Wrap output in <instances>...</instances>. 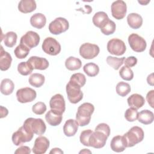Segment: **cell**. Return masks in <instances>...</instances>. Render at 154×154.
<instances>
[{"instance_id":"603a6c76","label":"cell","mask_w":154,"mask_h":154,"mask_svg":"<svg viewBox=\"0 0 154 154\" xmlns=\"http://www.w3.org/2000/svg\"><path fill=\"white\" fill-rule=\"evenodd\" d=\"M36 7V2L34 0H21L18 4V10L23 13L32 12Z\"/></svg>"},{"instance_id":"8fae6325","label":"cell","mask_w":154,"mask_h":154,"mask_svg":"<svg viewBox=\"0 0 154 154\" xmlns=\"http://www.w3.org/2000/svg\"><path fill=\"white\" fill-rule=\"evenodd\" d=\"M128 43L131 48L136 52L144 51L147 46L146 40L142 37L135 33H132L129 35Z\"/></svg>"},{"instance_id":"bcb514c9","label":"cell","mask_w":154,"mask_h":154,"mask_svg":"<svg viewBox=\"0 0 154 154\" xmlns=\"http://www.w3.org/2000/svg\"><path fill=\"white\" fill-rule=\"evenodd\" d=\"M153 95H154L153 90H152L150 91H149L146 95L147 101L152 108H153Z\"/></svg>"},{"instance_id":"ffe728a7","label":"cell","mask_w":154,"mask_h":154,"mask_svg":"<svg viewBox=\"0 0 154 154\" xmlns=\"http://www.w3.org/2000/svg\"><path fill=\"white\" fill-rule=\"evenodd\" d=\"M63 114L53 110H49L45 115V119L48 124L52 126L59 125L63 119Z\"/></svg>"},{"instance_id":"d4e9b609","label":"cell","mask_w":154,"mask_h":154,"mask_svg":"<svg viewBox=\"0 0 154 154\" xmlns=\"http://www.w3.org/2000/svg\"><path fill=\"white\" fill-rule=\"evenodd\" d=\"M127 22L128 25L132 29H137L140 28L143 24L142 17L135 13H132L128 15Z\"/></svg>"},{"instance_id":"836d02e7","label":"cell","mask_w":154,"mask_h":154,"mask_svg":"<svg viewBox=\"0 0 154 154\" xmlns=\"http://www.w3.org/2000/svg\"><path fill=\"white\" fill-rule=\"evenodd\" d=\"M125 57L117 58L112 56H108L106 58V63L107 64L112 67L115 70H119L120 66L123 64Z\"/></svg>"},{"instance_id":"f546056e","label":"cell","mask_w":154,"mask_h":154,"mask_svg":"<svg viewBox=\"0 0 154 154\" xmlns=\"http://www.w3.org/2000/svg\"><path fill=\"white\" fill-rule=\"evenodd\" d=\"M45 81V78L43 75L41 73H35L32 74L28 79L29 83L31 85L38 88L42 87Z\"/></svg>"},{"instance_id":"7a4b0ae2","label":"cell","mask_w":154,"mask_h":154,"mask_svg":"<svg viewBox=\"0 0 154 154\" xmlns=\"http://www.w3.org/2000/svg\"><path fill=\"white\" fill-rule=\"evenodd\" d=\"M23 126L28 132L38 135H43L46 129L44 121L40 118H28L25 120Z\"/></svg>"},{"instance_id":"4316f807","label":"cell","mask_w":154,"mask_h":154,"mask_svg":"<svg viewBox=\"0 0 154 154\" xmlns=\"http://www.w3.org/2000/svg\"><path fill=\"white\" fill-rule=\"evenodd\" d=\"M109 19L106 13L103 11H99L94 14L92 21L94 26L100 28Z\"/></svg>"},{"instance_id":"2e32d148","label":"cell","mask_w":154,"mask_h":154,"mask_svg":"<svg viewBox=\"0 0 154 154\" xmlns=\"http://www.w3.org/2000/svg\"><path fill=\"white\" fill-rule=\"evenodd\" d=\"M50 142L49 140L43 136L37 137L34 141V144L32 147V152L35 154L45 153L49 147Z\"/></svg>"},{"instance_id":"4fadbf2b","label":"cell","mask_w":154,"mask_h":154,"mask_svg":"<svg viewBox=\"0 0 154 154\" xmlns=\"http://www.w3.org/2000/svg\"><path fill=\"white\" fill-rule=\"evenodd\" d=\"M111 11L112 17L116 19H122L125 17L127 12L126 4L122 0L114 1L111 4Z\"/></svg>"},{"instance_id":"cb8c5ba5","label":"cell","mask_w":154,"mask_h":154,"mask_svg":"<svg viewBox=\"0 0 154 154\" xmlns=\"http://www.w3.org/2000/svg\"><path fill=\"white\" fill-rule=\"evenodd\" d=\"M46 23V18L42 13H35L30 18V23L31 26L37 29H42L45 26Z\"/></svg>"},{"instance_id":"8d00e7d4","label":"cell","mask_w":154,"mask_h":154,"mask_svg":"<svg viewBox=\"0 0 154 154\" xmlns=\"http://www.w3.org/2000/svg\"><path fill=\"white\" fill-rule=\"evenodd\" d=\"M33 69L29 64V63L26 62H20L17 65V71L19 73L23 76H27L32 72Z\"/></svg>"},{"instance_id":"816d5d0a","label":"cell","mask_w":154,"mask_h":154,"mask_svg":"<svg viewBox=\"0 0 154 154\" xmlns=\"http://www.w3.org/2000/svg\"><path fill=\"white\" fill-rule=\"evenodd\" d=\"M87 153V152H88V153H91V152L90 151V150H87V151H86V149H84V150H81V152H79V153Z\"/></svg>"},{"instance_id":"f1b7e54d","label":"cell","mask_w":154,"mask_h":154,"mask_svg":"<svg viewBox=\"0 0 154 154\" xmlns=\"http://www.w3.org/2000/svg\"><path fill=\"white\" fill-rule=\"evenodd\" d=\"M65 66L69 70H76L81 67L82 62L78 58L69 57L66 60Z\"/></svg>"},{"instance_id":"484cf974","label":"cell","mask_w":154,"mask_h":154,"mask_svg":"<svg viewBox=\"0 0 154 154\" xmlns=\"http://www.w3.org/2000/svg\"><path fill=\"white\" fill-rule=\"evenodd\" d=\"M138 120L144 125H149L153 122L154 115L153 112L148 109H144L138 112Z\"/></svg>"},{"instance_id":"ba28073f","label":"cell","mask_w":154,"mask_h":154,"mask_svg":"<svg viewBox=\"0 0 154 154\" xmlns=\"http://www.w3.org/2000/svg\"><path fill=\"white\" fill-rule=\"evenodd\" d=\"M107 50L112 55L120 56L125 53L126 50L125 43L123 41L119 38H112L107 43Z\"/></svg>"},{"instance_id":"7c38bea8","label":"cell","mask_w":154,"mask_h":154,"mask_svg":"<svg viewBox=\"0 0 154 154\" xmlns=\"http://www.w3.org/2000/svg\"><path fill=\"white\" fill-rule=\"evenodd\" d=\"M16 97L20 103H25L32 102L37 96L36 91L29 87L22 88L16 91Z\"/></svg>"},{"instance_id":"3957f363","label":"cell","mask_w":154,"mask_h":154,"mask_svg":"<svg viewBox=\"0 0 154 154\" xmlns=\"http://www.w3.org/2000/svg\"><path fill=\"white\" fill-rule=\"evenodd\" d=\"M144 134L143 129L139 126L132 127L123 137L125 140L126 147H133L141 142L144 138Z\"/></svg>"},{"instance_id":"9c48e42d","label":"cell","mask_w":154,"mask_h":154,"mask_svg":"<svg viewBox=\"0 0 154 154\" xmlns=\"http://www.w3.org/2000/svg\"><path fill=\"white\" fill-rule=\"evenodd\" d=\"M34 134L26 131L23 126H21L12 135V141L16 146H20L25 143L30 141L33 138Z\"/></svg>"},{"instance_id":"ee69618b","label":"cell","mask_w":154,"mask_h":154,"mask_svg":"<svg viewBox=\"0 0 154 154\" xmlns=\"http://www.w3.org/2000/svg\"><path fill=\"white\" fill-rule=\"evenodd\" d=\"M95 130L100 131L104 132L108 137L109 136V134H110V128H109V126L107 124H106L105 123H99L96 127Z\"/></svg>"},{"instance_id":"44dd1931","label":"cell","mask_w":154,"mask_h":154,"mask_svg":"<svg viewBox=\"0 0 154 154\" xmlns=\"http://www.w3.org/2000/svg\"><path fill=\"white\" fill-rule=\"evenodd\" d=\"M12 58L11 55L5 51L2 46H1L0 54V69L2 71L7 70L11 66Z\"/></svg>"},{"instance_id":"d590c367","label":"cell","mask_w":154,"mask_h":154,"mask_svg":"<svg viewBox=\"0 0 154 154\" xmlns=\"http://www.w3.org/2000/svg\"><path fill=\"white\" fill-rule=\"evenodd\" d=\"M101 32L106 35L112 34L116 29V25L114 22L109 19L100 28Z\"/></svg>"},{"instance_id":"60d3db41","label":"cell","mask_w":154,"mask_h":154,"mask_svg":"<svg viewBox=\"0 0 154 154\" xmlns=\"http://www.w3.org/2000/svg\"><path fill=\"white\" fill-rule=\"evenodd\" d=\"M93 131L91 129H87L84 130L81 132L79 137L80 142L83 144L84 146L90 147L89 144V138L90 135L92 134Z\"/></svg>"},{"instance_id":"5bb4252c","label":"cell","mask_w":154,"mask_h":154,"mask_svg":"<svg viewBox=\"0 0 154 154\" xmlns=\"http://www.w3.org/2000/svg\"><path fill=\"white\" fill-rule=\"evenodd\" d=\"M40 40V36L37 32L29 31L21 37L20 43L24 45L29 49H32L38 45Z\"/></svg>"},{"instance_id":"4dcf8cb0","label":"cell","mask_w":154,"mask_h":154,"mask_svg":"<svg viewBox=\"0 0 154 154\" xmlns=\"http://www.w3.org/2000/svg\"><path fill=\"white\" fill-rule=\"evenodd\" d=\"M83 70L87 76L94 77L99 73V67L96 64L94 63H88L84 66Z\"/></svg>"},{"instance_id":"7dc6e473","label":"cell","mask_w":154,"mask_h":154,"mask_svg":"<svg viewBox=\"0 0 154 154\" xmlns=\"http://www.w3.org/2000/svg\"><path fill=\"white\" fill-rule=\"evenodd\" d=\"M8 113V109L6 108L3 107L2 106H1V118H3V117H6L7 116Z\"/></svg>"},{"instance_id":"d6a6232c","label":"cell","mask_w":154,"mask_h":154,"mask_svg":"<svg viewBox=\"0 0 154 154\" xmlns=\"http://www.w3.org/2000/svg\"><path fill=\"white\" fill-rule=\"evenodd\" d=\"M131 90V88L130 85L125 82L120 81L116 85V92L122 97L127 96L130 93Z\"/></svg>"},{"instance_id":"277c9868","label":"cell","mask_w":154,"mask_h":154,"mask_svg":"<svg viewBox=\"0 0 154 154\" xmlns=\"http://www.w3.org/2000/svg\"><path fill=\"white\" fill-rule=\"evenodd\" d=\"M81 88L80 86L70 81L67 84L66 90L67 98L70 103L75 104L82 99L83 93Z\"/></svg>"},{"instance_id":"8992f818","label":"cell","mask_w":154,"mask_h":154,"mask_svg":"<svg viewBox=\"0 0 154 154\" xmlns=\"http://www.w3.org/2000/svg\"><path fill=\"white\" fill-rule=\"evenodd\" d=\"M43 51L47 54L55 56L61 51V45L59 42L53 37H46L42 45Z\"/></svg>"},{"instance_id":"681fc988","label":"cell","mask_w":154,"mask_h":154,"mask_svg":"<svg viewBox=\"0 0 154 154\" xmlns=\"http://www.w3.org/2000/svg\"><path fill=\"white\" fill-rule=\"evenodd\" d=\"M49 153H63V151H62L60 149L56 147V148L52 149L50 151Z\"/></svg>"},{"instance_id":"e575fe53","label":"cell","mask_w":154,"mask_h":154,"mask_svg":"<svg viewBox=\"0 0 154 154\" xmlns=\"http://www.w3.org/2000/svg\"><path fill=\"white\" fill-rule=\"evenodd\" d=\"M30 49L23 44H19L14 49L15 56L19 59H23L27 57Z\"/></svg>"},{"instance_id":"7bdbcfd3","label":"cell","mask_w":154,"mask_h":154,"mask_svg":"<svg viewBox=\"0 0 154 154\" xmlns=\"http://www.w3.org/2000/svg\"><path fill=\"white\" fill-rule=\"evenodd\" d=\"M123 63L125 64V66L128 67H132L135 66L137 63V59L136 57L134 56H131L126 58L124 60Z\"/></svg>"},{"instance_id":"74e56055","label":"cell","mask_w":154,"mask_h":154,"mask_svg":"<svg viewBox=\"0 0 154 154\" xmlns=\"http://www.w3.org/2000/svg\"><path fill=\"white\" fill-rule=\"evenodd\" d=\"M69 81L78 85L81 87H82L85 84L86 78L84 74L81 73H76L71 76Z\"/></svg>"},{"instance_id":"d6986e66","label":"cell","mask_w":154,"mask_h":154,"mask_svg":"<svg viewBox=\"0 0 154 154\" xmlns=\"http://www.w3.org/2000/svg\"><path fill=\"white\" fill-rule=\"evenodd\" d=\"M78 126L79 124L76 120L69 119L63 126V132L67 137H72L76 133Z\"/></svg>"},{"instance_id":"7402d4cb","label":"cell","mask_w":154,"mask_h":154,"mask_svg":"<svg viewBox=\"0 0 154 154\" xmlns=\"http://www.w3.org/2000/svg\"><path fill=\"white\" fill-rule=\"evenodd\" d=\"M128 103L131 108L138 109L145 103V99L141 94L135 93L131 95L127 99Z\"/></svg>"},{"instance_id":"b9f144b4","label":"cell","mask_w":154,"mask_h":154,"mask_svg":"<svg viewBox=\"0 0 154 154\" xmlns=\"http://www.w3.org/2000/svg\"><path fill=\"white\" fill-rule=\"evenodd\" d=\"M32 111L35 114L42 115L46 111V106L45 103L38 102L32 106Z\"/></svg>"},{"instance_id":"6da1fadb","label":"cell","mask_w":154,"mask_h":154,"mask_svg":"<svg viewBox=\"0 0 154 154\" xmlns=\"http://www.w3.org/2000/svg\"><path fill=\"white\" fill-rule=\"evenodd\" d=\"M94 111V107L93 104L88 102H85L81 104L77 110L76 114V120L80 126H85L89 124L92 114Z\"/></svg>"},{"instance_id":"52a82bcc","label":"cell","mask_w":154,"mask_h":154,"mask_svg":"<svg viewBox=\"0 0 154 154\" xmlns=\"http://www.w3.org/2000/svg\"><path fill=\"white\" fill-rule=\"evenodd\" d=\"M100 52L99 47L94 44L85 43L79 48V54L82 58L90 60L98 55Z\"/></svg>"},{"instance_id":"f6af8a7d","label":"cell","mask_w":154,"mask_h":154,"mask_svg":"<svg viewBox=\"0 0 154 154\" xmlns=\"http://www.w3.org/2000/svg\"><path fill=\"white\" fill-rule=\"evenodd\" d=\"M31 153V149L29 147L22 146L19 147L14 152L15 154H29Z\"/></svg>"},{"instance_id":"e0dca14e","label":"cell","mask_w":154,"mask_h":154,"mask_svg":"<svg viewBox=\"0 0 154 154\" xmlns=\"http://www.w3.org/2000/svg\"><path fill=\"white\" fill-rule=\"evenodd\" d=\"M27 62L33 69L43 70L46 69L49 66V62L46 58L37 56L31 57L27 60Z\"/></svg>"},{"instance_id":"ab89813d","label":"cell","mask_w":154,"mask_h":154,"mask_svg":"<svg viewBox=\"0 0 154 154\" xmlns=\"http://www.w3.org/2000/svg\"><path fill=\"white\" fill-rule=\"evenodd\" d=\"M138 114V112L137 109L133 108H129L125 111V117L127 121L132 122L137 119Z\"/></svg>"},{"instance_id":"5b68a950","label":"cell","mask_w":154,"mask_h":154,"mask_svg":"<svg viewBox=\"0 0 154 154\" xmlns=\"http://www.w3.org/2000/svg\"><path fill=\"white\" fill-rule=\"evenodd\" d=\"M69 27V23L67 19L59 17L52 21L49 25L50 32L54 35H58L66 32Z\"/></svg>"},{"instance_id":"83f0119b","label":"cell","mask_w":154,"mask_h":154,"mask_svg":"<svg viewBox=\"0 0 154 154\" xmlns=\"http://www.w3.org/2000/svg\"><path fill=\"white\" fill-rule=\"evenodd\" d=\"M14 88V84L11 79L5 78L2 80L0 86V90L2 94L5 96L10 95L13 93Z\"/></svg>"},{"instance_id":"9a60e30c","label":"cell","mask_w":154,"mask_h":154,"mask_svg":"<svg viewBox=\"0 0 154 154\" xmlns=\"http://www.w3.org/2000/svg\"><path fill=\"white\" fill-rule=\"evenodd\" d=\"M49 106L51 109L63 114L66 109L65 100L63 96L60 94H56L53 96L50 99Z\"/></svg>"},{"instance_id":"ac0fdd59","label":"cell","mask_w":154,"mask_h":154,"mask_svg":"<svg viewBox=\"0 0 154 154\" xmlns=\"http://www.w3.org/2000/svg\"><path fill=\"white\" fill-rule=\"evenodd\" d=\"M111 149L116 152H122L126 148L125 140L123 136L117 135L114 137L110 143Z\"/></svg>"},{"instance_id":"c3c4849f","label":"cell","mask_w":154,"mask_h":154,"mask_svg":"<svg viewBox=\"0 0 154 154\" xmlns=\"http://www.w3.org/2000/svg\"><path fill=\"white\" fill-rule=\"evenodd\" d=\"M153 73H151L150 75H149L147 78V83L150 85L151 86H153Z\"/></svg>"},{"instance_id":"f907efd6","label":"cell","mask_w":154,"mask_h":154,"mask_svg":"<svg viewBox=\"0 0 154 154\" xmlns=\"http://www.w3.org/2000/svg\"><path fill=\"white\" fill-rule=\"evenodd\" d=\"M138 2L140 4H141V5H146V4H147L150 2V1H147L146 2H145V1L144 2V1H138Z\"/></svg>"},{"instance_id":"30bf717a","label":"cell","mask_w":154,"mask_h":154,"mask_svg":"<svg viewBox=\"0 0 154 154\" xmlns=\"http://www.w3.org/2000/svg\"><path fill=\"white\" fill-rule=\"evenodd\" d=\"M108 137L104 132L99 130H95L90 136V146L95 149H101L105 146Z\"/></svg>"},{"instance_id":"f35d334b","label":"cell","mask_w":154,"mask_h":154,"mask_svg":"<svg viewBox=\"0 0 154 154\" xmlns=\"http://www.w3.org/2000/svg\"><path fill=\"white\" fill-rule=\"evenodd\" d=\"M119 75L125 81H131L134 78V72L131 68L125 66L120 69L119 71Z\"/></svg>"},{"instance_id":"1f68e13d","label":"cell","mask_w":154,"mask_h":154,"mask_svg":"<svg viewBox=\"0 0 154 154\" xmlns=\"http://www.w3.org/2000/svg\"><path fill=\"white\" fill-rule=\"evenodd\" d=\"M17 35L16 32L13 31L7 32L5 35L4 39V43L5 45L8 48L13 47L17 42Z\"/></svg>"}]
</instances>
